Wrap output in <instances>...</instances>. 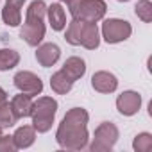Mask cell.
Segmentation results:
<instances>
[{
    "label": "cell",
    "mask_w": 152,
    "mask_h": 152,
    "mask_svg": "<svg viewBox=\"0 0 152 152\" xmlns=\"http://www.w3.org/2000/svg\"><path fill=\"white\" fill-rule=\"evenodd\" d=\"M56 107H57V104L52 99H41L36 106H32L31 113L34 115V125L38 131L45 132L50 127L54 115H56Z\"/></svg>",
    "instance_id": "277c9868"
},
{
    "label": "cell",
    "mask_w": 152,
    "mask_h": 152,
    "mask_svg": "<svg viewBox=\"0 0 152 152\" xmlns=\"http://www.w3.org/2000/svg\"><path fill=\"white\" fill-rule=\"evenodd\" d=\"M120 2H127V0H120Z\"/></svg>",
    "instance_id": "44dd1931"
},
{
    "label": "cell",
    "mask_w": 152,
    "mask_h": 152,
    "mask_svg": "<svg viewBox=\"0 0 152 152\" xmlns=\"http://www.w3.org/2000/svg\"><path fill=\"white\" fill-rule=\"evenodd\" d=\"M15 140H16V147H29L34 141V132L29 127H22V129L16 131Z\"/></svg>",
    "instance_id": "9a60e30c"
},
{
    "label": "cell",
    "mask_w": 152,
    "mask_h": 152,
    "mask_svg": "<svg viewBox=\"0 0 152 152\" xmlns=\"http://www.w3.org/2000/svg\"><path fill=\"white\" fill-rule=\"evenodd\" d=\"M25 2V0H7L6 9L2 13V18L7 25H18L20 23V6Z\"/></svg>",
    "instance_id": "9c48e42d"
},
{
    "label": "cell",
    "mask_w": 152,
    "mask_h": 152,
    "mask_svg": "<svg viewBox=\"0 0 152 152\" xmlns=\"http://www.w3.org/2000/svg\"><path fill=\"white\" fill-rule=\"evenodd\" d=\"M48 16H50V23H52V29L54 31H63L64 25H66V20H64V11L59 4H52L48 7Z\"/></svg>",
    "instance_id": "4fadbf2b"
},
{
    "label": "cell",
    "mask_w": 152,
    "mask_h": 152,
    "mask_svg": "<svg viewBox=\"0 0 152 152\" xmlns=\"http://www.w3.org/2000/svg\"><path fill=\"white\" fill-rule=\"evenodd\" d=\"M64 73H70V79L75 81V79H79L84 75L86 72V66H84V61L83 59H77V57H72L64 63V68H63Z\"/></svg>",
    "instance_id": "7c38bea8"
},
{
    "label": "cell",
    "mask_w": 152,
    "mask_h": 152,
    "mask_svg": "<svg viewBox=\"0 0 152 152\" xmlns=\"http://www.w3.org/2000/svg\"><path fill=\"white\" fill-rule=\"evenodd\" d=\"M15 120H16V116L11 115V107L6 106V104H2V107H0V125H4V127L13 125Z\"/></svg>",
    "instance_id": "e0dca14e"
},
{
    "label": "cell",
    "mask_w": 152,
    "mask_h": 152,
    "mask_svg": "<svg viewBox=\"0 0 152 152\" xmlns=\"http://www.w3.org/2000/svg\"><path fill=\"white\" fill-rule=\"evenodd\" d=\"M6 102V91L2 90V88H0V106H2Z\"/></svg>",
    "instance_id": "d6986e66"
},
{
    "label": "cell",
    "mask_w": 152,
    "mask_h": 152,
    "mask_svg": "<svg viewBox=\"0 0 152 152\" xmlns=\"http://www.w3.org/2000/svg\"><path fill=\"white\" fill-rule=\"evenodd\" d=\"M15 84L18 90H22L23 93L27 95H38L41 90H43V84L41 81L36 77V75L29 73V72H20L15 75Z\"/></svg>",
    "instance_id": "8992f818"
},
{
    "label": "cell",
    "mask_w": 152,
    "mask_h": 152,
    "mask_svg": "<svg viewBox=\"0 0 152 152\" xmlns=\"http://www.w3.org/2000/svg\"><path fill=\"white\" fill-rule=\"evenodd\" d=\"M64 2H72V0H64Z\"/></svg>",
    "instance_id": "ffe728a7"
},
{
    "label": "cell",
    "mask_w": 152,
    "mask_h": 152,
    "mask_svg": "<svg viewBox=\"0 0 152 152\" xmlns=\"http://www.w3.org/2000/svg\"><path fill=\"white\" fill-rule=\"evenodd\" d=\"M18 63V54L13 50H0V70H9Z\"/></svg>",
    "instance_id": "2e32d148"
},
{
    "label": "cell",
    "mask_w": 152,
    "mask_h": 152,
    "mask_svg": "<svg viewBox=\"0 0 152 152\" xmlns=\"http://www.w3.org/2000/svg\"><path fill=\"white\" fill-rule=\"evenodd\" d=\"M72 84H73V81H70V79L66 77V73H63V72L56 73L54 79H52V88H54L56 91H59V93L68 91V90L72 88Z\"/></svg>",
    "instance_id": "5bb4252c"
},
{
    "label": "cell",
    "mask_w": 152,
    "mask_h": 152,
    "mask_svg": "<svg viewBox=\"0 0 152 152\" xmlns=\"http://www.w3.org/2000/svg\"><path fill=\"white\" fill-rule=\"evenodd\" d=\"M31 109H32V102H31V95H27V93L15 97L13 102H11V111L15 113L16 118L31 115Z\"/></svg>",
    "instance_id": "30bf717a"
},
{
    "label": "cell",
    "mask_w": 152,
    "mask_h": 152,
    "mask_svg": "<svg viewBox=\"0 0 152 152\" xmlns=\"http://www.w3.org/2000/svg\"><path fill=\"white\" fill-rule=\"evenodd\" d=\"M66 39L72 43V45H86L88 48H95L99 47V31H97V25L95 23H90V22H77L75 20L66 34Z\"/></svg>",
    "instance_id": "7a4b0ae2"
},
{
    "label": "cell",
    "mask_w": 152,
    "mask_h": 152,
    "mask_svg": "<svg viewBox=\"0 0 152 152\" xmlns=\"http://www.w3.org/2000/svg\"><path fill=\"white\" fill-rule=\"evenodd\" d=\"M36 59L43 64V66H52L57 59H59V47L54 43H47L41 48H38L36 52Z\"/></svg>",
    "instance_id": "ba28073f"
},
{
    "label": "cell",
    "mask_w": 152,
    "mask_h": 152,
    "mask_svg": "<svg viewBox=\"0 0 152 152\" xmlns=\"http://www.w3.org/2000/svg\"><path fill=\"white\" fill-rule=\"evenodd\" d=\"M43 11H45V4L41 2V0H36V2L31 4L29 7V15H27V23L23 25L20 36L25 38V41L32 47H36L41 39H43Z\"/></svg>",
    "instance_id": "6da1fadb"
},
{
    "label": "cell",
    "mask_w": 152,
    "mask_h": 152,
    "mask_svg": "<svg viewBox=\"0 0 152 152\" xmlns=\"http://www.w3.org/2000/svg\"><path fill=\"white\" fill-rule=\"evenodd\" d=\"M102 31H104V38L107 43H118L129 38L131 25L124 20H106Z\"/></svg>",
    "instance_id": "5b68a950"
},
{
    "label": "cell",
    "mask_w": 152,
    "mask_h": 152,
    "mask_svg": "<svg viewBox=\"0 0 152 152\" xmlns=\"http://www.w3.org/2000/svg\"><path fill=\"white\" fill-rule=\"evenodd\" d=\"M93 88L99 90V91H113L116 88L115 75L106 73V72H100V73L93 75Z\"/></svg>",
    "instance_id": "8fae6325"
},
{
    "label": "cell",
    "mask_w": 152,
    "mask_h": 152,
    "mask_svg": "<svg viewBox=\"0 0 152 152\" xmlns=\"http://www.w3.org/2000/svg\"><path fill=\"white\" fill-rule=\"evenodd\" d=\"M116 104H118L120 113H124V115H134V113L140 109L141 99H140V95L134 93V91H125V93L116 100Z\"/></svg>",
    "instance_id": "52a82bcc"
},
{
    "label": "cell",
    "mask_w": 152,
    "mask_h": 152,
    "mask_svg": "<svg viewBox=\"0 0 152 152\" xmlns=\"http://www.w3.org/2000/svg\"><path fill=\"white\" fill-rule=\"evenodd\" d=\"M150 4H148V0H143V2H140L136 6V15L141 16L145 22H150Z\"/></svg>",
    "instance_id": "ac0fdd59"
},
{
    "label": "cell",
    "mask_w": 152,
    "mask_h": 152,
    "mask_svg": "<svg viewBox=\"0 0 152 152\" xmlns=\"http://www.w3.org/2000/svg\"><path fill=\"white\" fill-rule=\"evenodd\" d=\"M70 4H72V15L75 20L81 16L84 18V22H90V23H95L99 18H102L106 11V4L102 0H77V4L75 2H70Z\"/></svg>",
    "instance_id": "3957f363"
}]
</instances>
